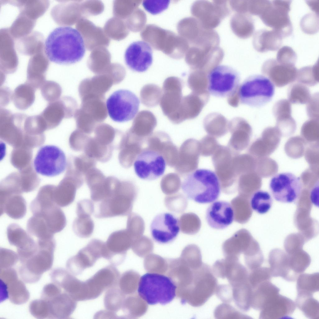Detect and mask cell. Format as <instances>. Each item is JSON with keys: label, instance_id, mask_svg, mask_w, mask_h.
Instances as JSON below:
<instances>
[{"label": "cell", "instance_id": "33", "mask_svg": "<svg viewBox=\"0 0 319 319\" xmlns=\"http://www.w3.org/2000/svg\"><path fill=\"white\" fill-rule=\"evenodd\" d=\"M231 286L233 301L238 308L242 311L245 312L248 311L251 307L252 292V288L249 281Z\"/></svg>", "mask_w": 319, "mask_h": 319}, {"label": "cell", "instance_id": "42", "mask_svg": "<svg viewBox=\"0 0 319 319\" xmlns=\"http://www.w3.org/2000/svg\"><path fill=\"white\" fill-rule=\"evenodd\" d=\"M287 95L288 101L294 104L307 103L311 97L308 88L300 83H294L290 85L288 90Z\"/></svg>", "mask_w": 319, "mask_h": 319}, {"label": "cell", "instance_id": "36", "mask_svg": "<svg viewBox=\"0 0 319 319\" xmlns=\"http://www.w3.org/2000/svg\"><path fill=\"white\" fill-rule=\"evenodd\" d=\"M26 229L31 235L38 240L54 238V234L50 231L44 220L41 217L33 215L28 220Z\"/></svg>", "mask_w": 319, "mask_h": 319}, {"label": "cell", "instance_id": "57", "mask_svg": "<svg viewBox=\"0 0 319 319\" xmlns=\"http://www.w3.org/2000/svg\"><path fill=\"white\" fill-rule=\"evenodd\" d=\"M271 1L254 0L247 1V12L259 16L269 5Z\"/></svg>", "mask_w": 319, "mask_h": 319}, {"label": "cell", "instance_id": "43", "mask_svg": "<svg viewBox=\"0 0 319 319\" xmlns=\"http://www.w3.org/2000/svg\"><path fill=\"white\" fill-rule=\"evenodd\" d=\"M318 61L312 66L304 67L298 70V82L305 86H312L319 82Z\"/></svg>", "mask_w": 319, "mask_h": 319}, {"label": "cell", "instance_id": "54", "mask_svg": "<svg viewBox=\"0 0 319 319\" xmlns=\"http://www.w3.org/2000/svg\"><path fill=\"white\" fill-rule=\"evenodd\" d=\"M19 259L17 254L11 250L1 248L0 250V269L12 268Z\"/></svg>", "mask_w": 319, "mask_h": 319}, {"label": "cell", "instance_id": "35", "mask_svg": "<svg viewBox=\"0 0 319 319\" xmlns=\"http://www.w3.org/2000/svg\"><path fill=\"white\" fill-rule=\"evenodd\" d=\"M295 304L307 318L319 319V302L313 298V295L297 294Z\"/></svg>", "mask_w": 319, "mask_h": 319}, {"label": "cell", "instance_id": "22", "mask_svg": "<svg viewBox=\"0 0 319 319\" xmlns=\"http://www.w3.org/2000/svg\"><path fill=\"white\" fill-rule=\"evenodd\" d=\"M94 204L91 200L85 199L77 203V217L74 221L72 227L74 232L78 237L87 238L92 234L94 225L91 216L94 213Z\"/></svg>", "mask_w": 319, "mask_h": 319}, {"label": "cell", "instance_id": "3", "mask_svg": "<svg viewBox=\"0 0 319 319\" xmlns=\"http://www.w3.org/2000/svg\"><path fill=\"white\" fill-rule=\"evenodd\" d=\"M137 193L133 184L118 179L110 196L94 204L95 217L102 218L128 216L132 212Z\"/></svg>", "mask_w": 319, "mask_h": 319}, {"label": "cell", "instance_id": "25", "mask_svg": "<svg viewBox=\"0 0 319 319\" xmlns=\"http://www.w3.org/2000/svg\"><path fill=\"white\" fill-rule=\"evenodd\" d=\"M114 83H117L115 78L110 75H98L84 79L79 86L80 96L82 99L92 98L104 99V94Z\"/></svg>", "mask_w": 319, "mask_h": 319}, {"label": "cell", "instance_id": "27", "mask_svg": "<svg viewBox=\"0 0 319 319\" xmlns=\"http://www.w3.org/2000/svg\"><path fill=\"white\" fill-rule=\"evenodd\" d=\"M115 149L114 146L107 140L94 134L93 137L89 135L83 151L96 161L105 162L111 159Z\"/></svg>", "mask_w": 319, "mask_h": 319}, {"label": "cell", "instance_id": "9", "mask_svg": "<svg viewBox=\"0 0 319 319\" xmlns=\"http://www.w3.org/2000/svg\"><path fill=\"white\" fill-rule=\"evenodd\" d=\"M36 172L48 177L58 175L64 171L67 166L66 156L59 147L53 145L41 147L33 162Z\"/></svg>", "mask_w": 319, "mask_h": 319}, {"label": "cell", "instance_id": "55", "mask_svg": "<svg viewBox=\"0 0 319 319\" xmlns=\"http://www.w3.org/2000/svg\"><path fill=\"white\" fill-rule=\"evenodd\" d=\"M175 196L166 197L165 199V205L171 211L177 212H182L186 208L187 200L183 196Z\"/></svg>", "mask_w": 319, "mask_h": 319}, {"label": "cell", "instance_id": "58", "mask_svg": "<svg viewBox=\"0 0 319 319\" xmlns=\"http://www.w3.org/2000/svg\"><path fill=\"white\" fill-rule=\"evenodd\" d=\"M306 112L310 119L319 120V94L315 93L311 96L307 103Z\"/></svg>", "mask_w": 319, "mask_h": 319}, {"label": "cell", "instance_id": "46", "mask_svg": "<svg viewBox=\"0 0 319 319\" xmlns=\"http://www.w3.org/2000/svg\"><path fill=\"white\" fill-rule=\"evenodd\" d=\"M43 98L49 103L59 100L62 93V89L57 83L52 81H45L40 87Z\"/></svg>", "mask_w": 319, "mask_h": 319}, {"label": "cell", "instance_id": "1", "mask_svg": "<svg viewBox=\"0 0 319 319\" xmlns=\"http://www.w3.org/2000/svg\"><path fill=\"white\" fill-rule=\"evenodd\" d=\"M44 47L49 60L60 64H70L79 61L84 56L86 50L80 32L69 26L54 29L46 38Z\"/></svg>", "mask_w": 319, "mask_h": 319}, {"label": "cell", "instance_id": "21", "mask_svg": "<svg viewBox=\"0 0 319 319\" xmlns=\"http://www.w3.org/2000/svg\"><path fill=\"white\" fill-rule=\"evenodd\" d=\"M7 234L10 244L16 247L19 259L28 258L37 250V242L18 225L14 223L9 224Z\"/></svg>", "mask_w": 319, "mask_h": 319}, {"label": "cell", "instance_id": "39", "mask_svg": "<svg viewBox=\"0 0 319 319\" xmlns=\"http://www.w3.org/2000/svg\"><path fill=\"white\" fill-rule=\"evenodd\" d=\"M272 204L271 195L264 191L259 190L255 191L250 198V204L251 208L260 214L267 212L271 209Z\"/></svg>", "mask_w": 319, "mask_h": 319}, {"label": "cell", "instance_id": "52", "mask_svg": "<svg viewBox=\"0 0 319 319\" xmlns=\"http://www.w3.org/2000/svg\"><path fill=\"white\" fill-rule=\"evenodd\" d=\"M273 112L276 120L292 116L291 103L286 99L279 100L274 106Z\"/></svg>", "mask_w": 319, "mask_h": 319}, {"label": "cell", "instance_id": "29", "mask_svg": "<svg viewBox=\"0 0 319 319\" xmlns=\"http://www.w3.org/2000/svg\"><path fill=\"white\" fill-rule=\"evenodd\" d=\"M283 39L279 33L273 30L262 29L255 33L253 44L255 49L259 52L276 51L281 47Z\"/></svg>", "mask_w": 319, "mask_h": 319}, {"label": "cell", "instance_id": "53", "mask_svg": "<svg viewBox=\"0 0 319 319\" xmlns=\"http://www.w3.org/2000/svg\"><path fill=\"white\" fill-rule=\"evenodd\" d=\"M297 59V54L292 48L284 46L279 50L276 60L282 64L295 65Z\"/></svg>", "mask_w": 319, "mask_h": 319}, {"label": "cell", "instance_id": "37", "mask_svg": "<svg viewBox=\"0 0 319 319\" xmlns=\"http://www.w3.org/2000/svg\"><path fill=\"white\" fill-rule=\"evenodd\" d=\"M157 125V119L154 114L148 110L139 112L133 120L130 130L133 132L148 133L151 131Z\"/></svg>", "mask_w": 319, "mask_h": 319}, {"label": "cell", "instance_id": "17", "mask_svg": "<svg viewBox=\"0 0 319 319\" xmlns=\"http://www.w3.org/2000/svg\"><path fill=\"white\" fill-rule=\"evenodd\" d=\"M179 220L169 213H163L156 216L150 226L151 234L153 240L160 244H166L173 241L179 231Z\"/></svg>", "mask_w": 319, "mask_h": 319}, {"label": "cell", "instance_id": "56", "mask_svg": "<svg viewBox=\"0 0 319 319\" xmlns=\"http://www.w3.org/2000/svg\"><path fill=\"white\" fill-rule=\"evenodd\" d=\"M169 3V0H145L143 1V5L148 12L155 15L166 9Z\"/></svg>", "mask_w": 319, "mask_h": 319}, {"label": "cell", "instance_id": "28", "mask_svg": "<svg viewBox=\"0 0 319 319\" xmlns=\"http://www.w3.org/2000/svg\"><path fill=\"white\" fill-rule=\"evenodd\" d=\"M268 262L272 277H280L288 282L295 281L298 275L291 269L288 256L279 251H274L269 256Z\"/></svg>", "mask_w": 319, "mask_h": 319}, {"label": "cell", "instance_id": "44", "mask_svg": "<svg viewBox=\"0 0 319 319\" xmlns=\"http://www.w3.org/2000/svg\"><path fill=\"white\" fill-rule=\"evenodd\" d=\"M145 226L144 220L138 214L131 213L128 217L126 229L129 232L133 241L142 236Z\"/></svg>", "mask_w": 319, "mask_h": 319}, {"label": "cell", "instance_id": "15", "mask_svg": "<svg viewBox=\"0 0 319 319\" xmlns=\"http://www.w3.org/2000/svg\"><path fill=\"white\" fill-rule=\"evenodd\" d=\"M183 86L182 80L174 76L168 77L163 83L160 106L164 114L172 122L181 106Z\"/></svg>", "mask_w": 319, "mask_h": 319}, {"label": "cell", "instance_id": "10", "mask_svg": "<svg viewBox=\"0 0 319 319\" xmlns=\"http://www.w3.org/2000/svg\"><path fill=\"white\" fill-rule=\"evenodd\" d=\"M103 99L90 98L82 100L80 108L74 114L77 129L90 135L107 116Z\"/></svg>", "mask_w": 319, "mask_h": 319}, {"label": "cell", "instance_id": "38", "mask_svg": "<svg viewBox=\"0 0 319 319\" xmlns=\"http://www.w3.org/2000/svg\"><path fill=\"white\" fill-rule=\"evenodd\" d=\"M297 280V294L313 295L314 293L319 291V274L318 272L311 274H301L298 275Z\"/></svg>", "mask_w": 319, "mask_h": 319}, {"label": "cell", "instance_id": "16", "mask_svg": "<svg viewBox=\"0 0 319 319\" xmlns=\"http://www.w3.org/2000/svg\"><path fill=\"white\" fill-rule=\"evenodd\" d=\"M102 257V242L98 239H92L76 255L68 259L66 265L67 270L73 275L77 276L85 269L93 266L98 259Z\"/></svg>", "mask_w": 319, "mask_h": 319}, {"label": "cell", "instance_id": "34", "mask_svg": "<svg viewBox=\"0 0 319 319\" xmlns=\"http://www.w3.org/2000/svg\"><path fill=\"white\" fill-rule=\"evenodd\" d=\"M36 89L25 83L17 86L12 93V99L15 107L21 110L29 107L34 103Z\"/></svg>", "mask_w": 319, "mask_h": 319}, {"label": "cell", "instance_id": "14", "mask_svg": "<svg viewBox=\"0 0 319 319\" xmlns=\"http://www.w3.org/2000/svg\"><path fill=\"white\" fill-rule=\"evenodd\" d=\"M133 166L135 172L139 178L150 181L156 179L164 174L166 163L159 153L148 150L142 151L137 156Z\"/></svg>", "mask_w": 319, "mask_h": 319}, {"label": "cell", "instance_id": "59", "mask_svg": "<svg viewBox=\"0 0 319 319\" xmlns=\"http://www.w3.org/2000/svg\"><path fill=\"white\" fill-rule=\"evenodd\" d=\"M215 293L217 297L224 303H230L233 301L232 288L230 284L218 285Z\"/></svg>", "mask_w": 319, "mask_h": 319}, {"label": "cell", "instance_id": "30", "mask_svg": "<svg viewBox=\"0 0 319 319\" xmlns=\"http://www.w3.org/2000/svg\"><path fill=\"white\" fill-rule=\"evenodd\" d=\"M0 209L1 215L5 213L12 219H19L26 214V202L21 196L3 193L0 197Z\"/></svg>", "mask_w": 319, "mask_h": 319}, {"label": "cell", "instance_id": "26", "mask_svg": "<svg viewBox=\"0 0 319 319\" xmlns=\"http://www.w3.org/2000/svg\"><path fill=\"white\" fill-rule=\"evenodd\" d=\"M42 299L46 302L48 318L50 319L67 318L73 313L77 306L76 301L64 291L49 298Z\"/></svg>", "mask_w": 319, "mask_h": 319}, {"label": "cell", "instance_id": "6", "mask_svg": "<svg viewBox=\"0 0 319 319\" xmlns=\"http://www.w3.org/2000/svg\"><path fill=\"white\" fill-rule=\"evenodd\" d=\"M274 84L267 77L255 74L246 78L238 88L240 103L252 107H259L269 102L274 95Z\"/></svg>", "mask_w": 319, "mask_h": 319}, {"label": "cell", "instance_id": "24", "mask_svg": "<svg viewBox=\"0 0 319 319\" xmlns=\"http://www.w3.org/2000/svg\"><path fill=\"white\" fill-rule=\"evenodd\" d=\"M234 218L232 205L223 201H216L207 208L206 219L208 225L216 229H224L231 225Z\"/></svg>", "mask_w": 319, "mask_h": 319}, {"label": "cell", "instance_id": "12", "mask_svg": "<svg viewBox=\"0 0 319 319\" xmlns=\"http://www.w3.org/2000/svg\"><path fill=\"white\" fill-rule=\"evenodd\" d=\"M302 188L300 178L289 172L275 174L271 179L269 184V189L274 199L282 203L296 201L301 194Z\"/></svg>", "mask_w": 319, "mask_h": 319}, {"label": "cell", "instance_id": "32", "mask_svg": "<svg viewBox=\"0 0 319 319\" xmlns=\"http://www.w3.org/2000/svg\"><path fill=\"white\" fill-rule=\"evenodd\" d=\"M1 286L5 289L7 299L15 304H23L29 298V291L23 281L18 278L6 283L1 282Z\"/></svg>", "mask_w": 319, "mask_h": 319}, {"label": "cell", "instance_id": "13", "mask_svg": "<svg viewBox=\"0 0 319 319\" xmlns=\"http://www.w3.org/2000/svg\"><path fill=\"white\" fill-rule=\"evenodd\" d=\"M193 282L191 303L201 306L215 293L217 280L210 267L204 263L195 271Z\"/></svg>", "mask_w": 319, "mask_h": 319}, {"label": "cell", "instance_id": "40", "mask_svg": "<svg viewBox=\"0 0 319 319\" xmlns=\"http://www.w3.org/2000/svg\"><path fill=\"white\" fill-rule=\"evenodd\" d=\"M117 286L108 289L104 298V304L106 309L116 315L121 309L123 305L124 295Z\"/></svg>", "mask_w": 319, "mask_h": 319}, {"label": "cell", "instance_id": "48", "mask_svg": "<svg viewBox=\"0 0 319 319\" xmlns=\"http://www.w3.org/2000/svg\"><path fill=\"white\" fill-rule=\"evenodd\" d=\"M272 277L269 268L260 267L251 270L249 274L248 281L253 289L262 282L270 281Z\"/></svg>", "mask_w": 319, "mask_h": 319}, {"label": "cell", "instance_id": "61", "mask_svg": "<svg viewBox=\"0 0 319 319\" xmlns=\"http://www.w3.org/2000/svg\"><path fill=\"white\" fill-rule=\"evenodd\" d=\"M319 0L307 1V3L314 13L318 15Z\"/></svg>", "mask_w": 319, "mask_h": 319}, {"label": "cell", "instance_id": "4", "mask_svg": "<svg viewBox=\"0 0 319 319\" xmlns=\"http://www.w3.org/2000/svg\"><path fill=\"white\" fill-rule=\"evenodd\" d=\"M177 286L170 277L155 273H147L140 279L137 292L148 304L165 305L175 298Z\"/></svg>", "mask_w": 319, "mask_h": 319}, {"label": "cell", "instance_id": "7", "mask_svg": "<svg viewBox=\"0 0 319 319\" xmlns=\"http://www.w3.org/2000/svg\"><path fill=\"white\" fill-rule=\"evenodd\" d=\"M209 94L219 98L230 97L238 89L240 80L239 73L233 68L224 65L217 66L207 76Z\"/></svg>", "mask_w": 319, "mask_h": 319}, {"label": "cell", "instance_id": "20", "mask_svg": "<svg viewBox=\"0 0 319 319\" xmlns=\"http://www.w3.org/2000/svg\"><path fill=\"white\" fill-rule=\"evenodd\" d=\"M133 242L132 237L126 229L113 232L105 242L106 259L112 265H119Z\"/></svg>", "mask_w": 319, "mask_h": 319}, {"label": "cell", "instance_id": "11", "mask_svg": "<svg viewBox=\"0 0 319 319\" xmlns=\"http://www.w3.org/2000/svg\"><path fill=\"white\" fill-rule=\"evenodd\" d=\"M291 1L273 0L259 16L267 26L279 33L283 38L291 35L293 28L288 13Z\"/></svg>", "mask_w": 319, "mask_h": 319}, {"label": "cell", "instance_id": "45", "mask_svg": "<svg viewBox=\"0 0 319 319\" xmlns=\"http://www.w3.org/2000/svg\"><path fill=\"white\" fill-rule=\"evenodd\" d=\"M288 259L291 269L298 275L307 269L311 261L310 257L306 253L293 254L288 256Z\"/></svg>", "mask_w": 319, "mask_h": 319}, {"label": "cell", "instance_id": "19", "mask_svg": "<svg viewBox=\"0 0 319 319\" xmlns=\"http://www.w3.org/2000/svg\"><path fill=\"white\" fill-rule=\"evenodd\" d=\"M261 72L276 87H282L295 81L298 70L295 65L282 64L270 59L263 64Z\"/></svg>", "mask_w": 319, "mask_h": 319}, {"label": "cell", "instance_id": "2", "mask_svg": "<svg viewBox=\"0 0 319 319\" xmlns=\"http://www.w3.org/2000/svg\"><path fill=\"white\" fill-rule=\"evenodd\" d=\"M181 187L188 198L200 203L213 202L220 193L217 176L207 169H197L188 174L183 179Z\"/></svg>", "mask_w": 319, "mask_h": 319}, {"label": "cell", "instance_id": "23", "mask_svg": "<svg viewBox=\"0 0 319 319\" xmlns=\"http://www.w3.org/2000/svg\"><path fill=\"white\" fill-rule=\"evenodd\" d=\"M296 308L293 300L279 293L271 298L260 311L259 318L277 319L290 317Z\"/></svg>", "mask_w": 319, "mask_h": 319}, {"label": "cell", "instance_id": "5", "mask_svg": "<svg viewBox=\"0 0 319 319\" xmlns=\"http://www.w3.org/2000/svg\"><path fill=\"white\" fill-rule=\"evenodd\" d=\"M38 249L29 259L21 264L19 272L26 283H32L38 281L43 274L52 267L56 246L54 238L38 240Z\"/></svg>", "mask_w": 319, "mask_h": 319}, {"label": "cell", "instance_id": "41", "mask_svg": "<svg viewBox=\"0 0 319 319\" xmlns=\"http://www.w3.org/2000/svg\"><path fill=\"white\" fill-rule=\"evenodd\" d=\"M162 90L157 85L148 84L144 86L140 92L141 102L149 107L158 105L160 102L162 94Z\"/></svg>", "mask_w": 319, "mask_h": 319}, {"label": "cell", "instance_id": "51", "mask_svg": "<svg viewBox=\"0 0 319 319\" xmlns=\"http://www.w3.org/2000/svg\"><path fill=\"white\" fill-rule=\"evenodd\" d=\"M29 310L31 314L36 318H49V311L46 302L42 298L32 301L29 305Z\"/></svg>", "mask_w": 319, "mask_h": 319}, {"label": "cell", "instance_id": "18", "mask_svg": "<svg viewBox=\"0 0 319 319\" xmlns=\"http://www.w3.org/2000/svg\"><path fill=\"white\" fill-rule=\"evenodd\" d=\"M124 59L126 65L131 70L138 72H145L152 63L151 48L145 41L134 42L126 50Z\"/></svg>", "mask_w": 319, "mask_h": 319}, {"label": "cell", "instance_id": "31", "mask_svg": "<svg viewBox=\"0 0 319 319\" xmlns=\"http://www.w3.org/2000/svg\"><path fill=\"white\" fill-rule=\"evenodd\" d=\"M280 291V289L270 281L262 282L252 289L251 307L260 311L268 301L279 293Z\"/></svg>", "mask_w": 319, "mask_h": 319}, {"label": "cell", "instance_id": "60", "mask_svg": "<svg viewBox=\"0 0 319 319\" xmlns=\"http://www.w3.org/2000/svg\"><path fill=\"white\" fill-rule=\"evenodd\" d=\"M12 93L7 88L3 87L0 89V105L4 106L12 99Z\"/></svg>", "mask_w": 319, "mask_h": 319}, {"label": "cell", "instance_id": "49", "mask_svg": "<svg viewBox=\"0 0 319 319\" xmlns=\"http://www.w3.org/2000/svg\"><path fill=\"white\" fill-rule=\"evenodd\" d=\"M302 31L308 34L316 33L319 30V16L315 13H309L304 15L300 23Z\"/></svg>", "mask_w": 319, "mask_h": 319}, {"label": "cell", "instance_id": "8", "mask_svg": "<svg viewBox=\"0 0 319 319\" xmlns=\"http://www.w3.org/2000/svg\"><path fill=\"white\" fill-rule=\"evenodd\" d=\"M139 100L132 92L119 89L108 98L106 106L108 114L113 121L119 122L132 119L138 112Z\"/></svg>", "mask_w": 319, "mask_h": 319}, {"label": "cell", "instance_id": "47", "mask_svg": "<svg viewBox=\"0 0 319 319\" xmlns=\"http://www.w3.org/2000/svg\"><path fill=\"white\" fill-rule=\"evenodd\" d=\"M214 316L217 319H243L250 318L226 303L221 304L215 309Z\"/></svg>", "mask_w": 319, "mask_h": 319}, {"label": "cell", "instance_id": "50", "mask_svg": "<svg viewBox=\"0 0 319 319\" xmlns=\"http://www.w3.org/2000/svg\"><path fill=\"white\" fill-rule=\"evenodd\" d=\"M193 213H186L183 214L179 220V226L182 232L188 234H193L196 232V220L198 218Z\"/></svg>", "mask_w": 319, "mask_h": 319}]
</instances>
